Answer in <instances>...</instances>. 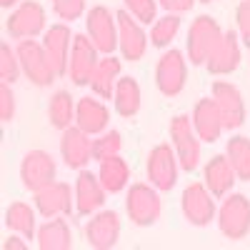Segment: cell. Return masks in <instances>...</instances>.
<instances>
[{"instance_id":"2e32d148","label":"cell","mask_w":250,"mask_h":250,"mask_svg":"<svg viewBox=\"0 0 250 250\" xmlns=\"http://www.w3.org/2000/svg\"><path fill=\"white\" fill-rule=\"evenodd\" d=\"M73 33L68 23H55L43 33V48L48 53V60L58 78L68 75V62H70V48H73Z\"/></svg>"},{"instance_id":"7c38bea8","label":"cell","mask_w":250,"mask_h":250,"mask_svg":"<svg viewBox=\"0 0 250 250\" xmlns=\"http://www.w3.org/2000/svg\"><path fill=\"white\" fill-rule=\"evenodd\" d=\"M115 18H118V48L123 53V60L130 62L143 60L145 50H148V35L143 30V23H138L128 10L115 13Z\"/></svg>"},{"instance_id":"d6986e66","label":"cell","mask_w":250,"mask_h":250,"mask_svg":"<svg viewBox=\"0 0 250 250\" xmlns=\"http://www.w3.org/2000/svg\"><path fill=\"white\" fill-rule=\"evenodd\" d=\"M75 213L78 215H93L105 203L108 190L103 188L100 178L90 170H80L75 178Z\"/></svg>"},{"instance_id":"d590c367","label":"cell","mask_w":250,"mask_h":250,"mask_svg":"<svg viewBox=\"0 0 250 250\" xmlns=\"http://www.w3.org/2000/svg\"><path fill=\"white\" fill-rule=\"evenodd\" d=\"M15 118V98L10 90V83H3L0 85V120L10 123Z\"/></svg>"},{"instance_id":"5bb4252c","label":"cell","mask_w":250,"mask_h":250,"mask_svg":"<svg viewBox=\"0 0 250 250\" xmlns=\"http://www.w3.org/2000/svg\"><path fill=\"white\" fill-rule=\"evenodd\" d=\"M55 173H58V165L53 155L45 150H30L20 163V180H23V188L30 193H38L40 188L53 183Z\"/></svg>"},{"instance_id":"74e56055","label":"cell","mask_w":250,"mask_h":250,"mask_svg":"<svg viewBox=\"0 0 250 250\" xmlns=\"http://www.w3.org/2000/svg\"><path fill=\"white\" fill-rule=\"evenodd\" d=\"M158 5L163 10H168V13L183 15V13H188V10L195 5V0H158Z\"/></svg>"},{"instance_id":"4316f807","label":"cell","mask_w":250,"mask_h":250,"mask_svg":"<svg viewBox=\"0 0 250 250\" xmlns=\"http://www.w3.org/2000/svg\"><path fill=\"white\" fill-rule=\"evenodd\" d=\"M98 178H100L103 188H105L110 195L123 193L125 188H128V183H130V165H128V160H123L120 155L108 158V160L100 163Z\"/></svg>"},{"instance_id":"4fadbf2b","label":"cell","mask_w":250,"mask_h":250,"mask_svg":"<svg viewBox=\"0 0 250 250\" xmlns=\"http://www.w3.org/2000/svg\"><path fill=\"white\" fill-rule=\"evenodd\" d=\"M213 100L220 110L223 128L225 130H238L245 123V100L240 90L228 80H215L213 83Z\"/></svg>"},{"instance_id":"ba28073f","label":"cell","mask_w":250,"mask_h":250,"mask_svg":"<svg viewBox=\"0 0 250 250\" xmlns=\"http://www.w3.org/2000/svg\"><path fill=\"white\" fill-rule=\"evenodd\" d=\"M178 155L175 148H170L168 143H160L148 153V163H145V173H148L150 185H155L160 193H168L178 183Z\"/></svg>"},{"instance_id":"8d00e7d4","label":"cell","mask_w":250,"mask_h":250,"mask_svg":"<svg viewBox=\"0 0 250 250\" xmlns=\"http://www.w3.org/2000/svg\"><path fill=\"white\" fill-rule=\"evenodd\" d=\"M235 20H238V35H240V40L250 48V0H243V3L238 5Z\"/></svg>"},{"instance_id":"f1b7e54d","label":"cell","mask_w":250,"mask_h":250,"mask_svg":"<svg viewBox=\"0 0 250 250\" xmlns=\"http://www.w3.org/2000/svg\"><path fill=\"white\" fill-rule=\"evenodd\" d=\"M75 108H78V103H75V98L68 90L53 93V98L48 103V120H50V125L58 128V130L70 128V125L75 123Z\"/></svg>"},{"instance_id":"836d02e7","label":"cell","mask_w":250,"mask_h":250,"mask_svg":"<svg viewBox=\"0 0 250 250\" xmlns=\"http://www.w3.org/2000/svg\"><path fill=\"white\" fill-rule=\"evenodd\" d=\"M125 3V10H128L138 23L143 25H150L155 23V13H158V0H123Z\"/></svg>"},{"instance_id":"1f68e13d","label":"cell","mask_w":250,"mask_h":250,"mask_svg":"<svg viewBox=\"0 0 250 250\" xmlns=\"http://www.w3.org/2000/svg\"><path fill=\"white\" fill-rule=\"evenodd\" d=\"M120 150H123V135L118 130H105L93 140V160L98 163L120 155Z\"/></svg>"},{"instance_id":"9a60e30c","label":"cell","mask_w":250,"mask_h":250,"mask_svg":"<svg viewBox=\"0 0 250 250\" xmlns=\"http://www.w3.org/2000/svg\"><path fill=\"white\" fill-rule=\"evenodd\" d=\"M98 48L93 45V40L88 35H75L73 38V48H70V62H68V75L75 85H90L93 70L98 65Z\"/></svg>"},{"instance_id":"3957f363","label":"cell","mask_w":250,"mask_h":250,"mask_svg":"<svg viewBox=\"0 0 250 250\" xmlns=\"http://www.w3.org/2000/svg\"><path fill=\"white\" fill-rule=\"evenodd\" d=\"M223 28L218 25V20L210 15H198L190 30H188V40H185V50H188V60L193 65H205V60L210 58L213 48L220 43L223 38Z\"/></svg>"},{"instance_id":"5b68a950","label":"cell","mask_w":250,"mask_h":250,"mask_svg":"<svg viewBox=\"0 0 250 250\" xmlns=\"http://www.w3.org/2000/svg\"><path fill=\"white\" fill-rule=\"evenodd\" d=\"M170 140H173L180 168L193 173L200 165V143L203 140L198 138V133L193 128L190 115H175L170 120Z\"/></svg>"},{"instance_id":"277c9868","label":"cell","mask_w":250,"mask_h":250,"mask_svg":"<svg viewBox=\"0 0 250 250\" xmlns=\"http://www.w3.org/2000/svg\"><path fill=\"white\" fill-rule=\"evenodd\" d=\"M218 228L228 240H243L250 235V200L240 193H228L218 208Z\"/></svg>"},{"instance_id":"8992f818","label":"cell","mask_w":250,"mask_h":250,"mask_svg":"<svg viewBox=\"0 0 250 250\" xmlns=\"http://www.w3.org/2000/svg\"><path fill=\"white\" fill-rule=\"evenodd\" d=\"M48 15L45 8L38 0H25L20 3L5 20V30L13 40H25V38H38L43 35L48 28Z\"/></svg>"},{"instance_id":"cb8c5ba5","label":"cell","mask_w":250,"mask_h":250,"mask_svg":"<svg viewBox=\"0 0 250 250\" xmlns=\"http://www.w3.org/2000/svg\"><path fill=\"white\" fill-rule=\"evenodd\" d=\"M120 68H123V62L115 55H103L98 60L95 70H93L90 90L98 98H103V100H113L115 85H118V80H120Z\"/></svg>"},{"instance_id":"ab89813d","label":"cell","mask_w":250,"mask_h":250,"mask_svg":"<svg viewBox=\"0 0 250 250\" xmlns=\"http://www.w3.org/2000/svg\"><path fill=\"white\" fill-rule=\"evenodd\" d=\"M15 3H18V0H0V5H3L5 10H8V8H13Z\"/></svg>"},{"instance_id":"4dcf8cb0","label":"cell","mask_w":250,"mask_h":250,"mask_svg":"<svg viewBox=\"0 0 250 250\" xmlns=\"http://www.w3.org/2000/svg\"><path fill=\"white\" fill-rule=\"evenodd\" d=\"M180 25H183V20L175 13H168V15L158 18L153 23V28H150V45L153 48H168L175 40V35L180 33Z\"/></svg>"},{"instance_id":"7a4b0ae2","label":"cell","mask_w":250,"mask_h":250,"mask_svg":"<svg viewBox=\"0 0 250 250\" xmlns=\"http://www.w3.org/2000/svg\"><path fill=\"white\" fill-rule=\"evenodd\" d=\"M18 58H20V68H23V75L38 88H48L55 83V70L48 60V53L43 48V43L35 38H25V40H18V48H15Z\"/></svg>"},{"instance_id":"e575fe53","label":"cell","mask_w":250,"mask_h":250,"mask_svg":"<svg viewBox=\"0 0 250 250\" xmlns=\"http://www.w3.org/2000/svg\"><path fill=\"white\" fill-rule=\"evenodd\" d=\"M50 8L62 23H73V20L83 18V13L88 8V0H50Z\"/></svg>"},{"instance_id":"7402d4cb","label":"cell","mask_w":250,"mask_h":250,"mask_svg":"<svg viewBox=\"0 0 250 250\" xmlns=\"http://www.w3.org/2000/svg\"><path fill=\"white\" fill-rule=\"evenodd\" d=\"M75 125L88 133V135H100L108 130L110 125V110L108 105H103L100 100L95 98H80L78 100V108H75Z\"/></svg>"},{"instance_id":"60d3db41","label":"cell","mask_w":250,"mask_h":250,"mask_svg":"<svg viewBox=\"0 0 250 250\" xmlns=\"http://www.w3.org/2000/svg\"><path fill=\"white\" fill-rule=\"evenodd\" d=\"M200 3H205V5H210V3H215V0H200Z\"/></svg>"},{"instance_id":"ac0fdd59","label":"cell","mask_w":250,"mask_h":250,"mask_svg":"<svg viewBox=\"0 0 250 250\" xmlns=\"http://www.w3.org/2000/svg\"><path fill=\"white\" fill-rule=\"evenodd\" d=\"M120 238V215L115 210H100L85 225V240L95 250H110Z\"/></svg>"},{"instance_id":"484cf974","label":"cell","mask_w":250,"mask_h":250,"mask_svg":"<svg viewBox=\"0 0 250 250\" xmlns=\"http://www.w3.org/2000/svg\"><path fill=\"white\" fill-rule=\"evenodd\" d=\"M140 100H143V93H140L138 80L130 78V75L120 78L118 85H115V93H113L115 113L123 115V118H135L140 113Z\"/></svg>"},{"instance_id":"30bf717a","label":"cell","mask_w":250,"mask_h":250,"mask_svg":"<svg viewBox=\"0 0 250 250\" xmlns=\"http://www.w3.org/2000/svg\"><path fill=\"white\" fill-rule=\"evenodd\" d=\"M188 80V60L180 50H165L155 65V85L165 98H175L185 90Z\"/></svg>"},{"instance_id":"8fae6325","label":"cell","mask_w":250,"mask_h":250,"mask_svg":"<svg viewBox=\"0 0 250 250\" xmlns=\"http://www.w3.org/2000/svg\"><path fill=\"white\" fill-rule=\"evenodd\" d=\"M35 195V210L43 218H65L75 210V190H70L68 183L53 180L45 188H40Z\"/></svg>"},{"instance_id":"603a6c76","label":"cell","mask_w":250,"mask_h":250,"mask_svg":"<svg viewBox=\"0 0 250 250\" xmlns=\"http://www.w3.org/2000/svg\"><path fill=\"white\" fill-rule=\"evenodd\" d=\"M203 180H205V188L215 198H225L233 190L238 178H235V170L230 168V163H228L225 155H213L203 168Z\"/></svg>"},{"instance_id":"ffe728a7","label":"cell","mask_w":250,"mask_h":250,"mask_svg":"<svg viewBox=\"0 0 250 250\" xmlns=\"http://www.w3.org/2000/svg\"><path fill=\"white\" fill-rule=\"evenodd\" d=\"M235 30H225L220 43L213 48L210 58L205 60V68L210 75H230L240 65V43Z\"/></svg>"},{"instance_id":"52a82bcc","label":"cell","mask_w":250,"mask_h":250,"mask_svg":"<svg viewBox=\"0 0 250 250\" xmlns=\"http://www.w3.org/2000/svg\"><path fill=\"white\" fill-rule=\"evenodd\" d=\"M85 35L93 40L100 55H113L118 48V18L105 5H93L85 15Z\"/></svg>"},{"instance_id":"44dd1931","label":"cell","mask_w":250,"mask_h":250,"mask_svg":"<svg viewBox=\"0 0 250 250\" xmlns=\"http://www.w3.org/2000/svg\"><path fill=\"white\" fill-rule=\"evenodd\" d=\"M193 128L198 133V138L203 143H215L220 135H223V118H220V110L215 105L213 98H200L193 108Z\"/></svg>"},{"instance_id":"9c48e42d","label":"cell","mask_w":250,"mask_h":250,"mask_svg":"<svg viewBox=\"0 0 250 250\" xmlns=\"http://www.w3.org/2000/svg\"><path fill=\"white\" fill-rule=\"evenodd\" d=\"M180 210L183 218L190 223V225H210L218 215V208H215V195L205 188V183H190L183 190L180 198Z\"/></svg>"},{"instance_id":"83f0119b","label":"cell","mask_w":250,"mask_h":250,"mask_svg":"<svg viewBox=\"0 0 250 250\" xmlns=\"http://www.w3.org/2000/svg\"><path fill=\"white\" fill-rule=\"evenodd\" d=\"M5 225L10 228L13 233H20L25 240H33L38 235V220H35V210L18 200V203H10V208L5 210Z\"/></svg>"},{"instance_id":"6da1fadb","label":"cell","mask_w":250,"mask_h":250,"mask_svg":"<svg viewBox=\"0 0 250 250\" xmlns=\"http://www.w3.org/2000/svg\"><path fill=\"white\" fill-rule=\"evenodd\" d=\"M125 213H128L130 223L140 228L155 225L163 213L160 190L150 183H133L128 188V195H125Z\"/></svg>"},{"instance_id":"d4e9b609","label":"cell","mask_w":250,"mask_h":250,"mask_svg":"<svg viewBox=\"0 0 250 250\" xmlns=\"http://www.w3.org/2000/svg\"><path fill=\"white\" fill-rule=\"evenodd\" d=\"M38 248L40 250H70L73 248V233L70 225L60 218H48V223H43L38 228Z\"/></svg>"},{"instance_id":"f35d334b","label":"cell","mask_w":250,"mask_h":250,"mask_svg":"<svg viewBox=\"0 0 250 250\" xmlns=\"http://www.w3.org/2000/svg\"><path fill=\"white\" fill-rule=\"evenodd\" d=\"M3 248H5V250H25L28 245L23 243V235L18 233V235H10V238L3 243Z\"/></svg>"},{"instance_id":"e0dca14e","label":"cell","mask_w":250,"mask_h":250,"mask_svg":"<svg viewBox=\"0 0 250 250\" xmlns=\"http://www.w3.org/2000/svg\"><path fill=\"white\" fill-rule=\"evenodd\" d=\"M60 155H62V163H65L68 168L83 170L93 160V140H90V135L83 133L78 125L65 128L62 135H60Z\"/></svg>"},{"instance_id":"d6a6232c","label":"cell","mask_w":250,"mask_h":250,"mask_svg":"<svg viewBox=\"0 0 250 250\" xmlns=\"http://www.w3.org/2000/svg\"><path fill=\"white\" fill-rule=\"evenodd\" d=\"M20 73H23V68H20L18 53L8 43H0V78H3V83H10L13 85L20 78Z\"/></svg>"},{"instance_id":"f546056e","label":"cell","mask_w":250,"mask_h":250,"mask_svg":"<svg viewBox=\"0 0 250 250\" xmlns=\"http://www.w3.org/2000/svg\"><path fill=\"white\" fill-rule=\"evenodd\" d=\"M225 158L235 170V178L243 183H250V138L235 135L225 145Z\"/></svg>"}]
</instances>
